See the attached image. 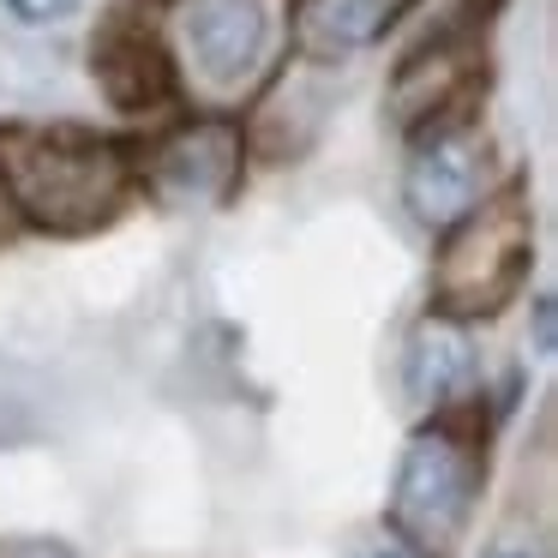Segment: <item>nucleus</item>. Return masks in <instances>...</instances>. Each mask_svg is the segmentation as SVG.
<instances>
[{
    "label": "nucleus",
    "instance_id": "obj_1",
    "mask_svg": "<svg viewBox=\"0 0 558 558\" xmlns=\"http://www.w3.org/2000/svg\"><path fill=\"white\" fill-rule=\"evenodd\" d=\"M0 186L19 229L97 234L138 193L133 150L90 126H13L0 133Z\"/></svg>",
    "mask_w": 558,
    "mask_h": 558
},
{
    "label": "nucleus",
    "instance_id": "obj_2",
    "mask_svg": "<svg viewBox=\"0 0 558 558\" xmlns=\"http://www.w3.org/2000/svg\"><path fill=\"white\" fill-rule=\"evenodd\" d=\"M481 474H486V450L474 421L457 409H438L397 457V481H390V505H385L390 534L402 546H414L421 558L457 553V541L469 534L474 498H481Z\"/></svg>",
    "mask_w": 558,
    "mask_h": 558
},
{
    "label": "nucleus",
    "instance_id": "obj_3",
    "mask_svg": "<svg viewBox=\"0 0 558 558\" xmlns=\"http://www.w3.org/2000/svg\"><path fill=\"white\" fill-rule=\"evenodd\" d=\"M534 270V210L517 186H498L493 198L457 217L433 246V313L462 325L493 318Z\"/></svg>",
    "mask_w": 558,
    "mask_h": 558
},
{
    "label": "nucleus",
    "instance_id": "obj_4",
    "mask_svg": "<svg viewBox=\"0 0 558 558\" xmlns=\"http://www.w3.org/2000/svg\"><path fill=\"white\" fill-rule=\"evenodd\" d=\"M157 31L181 78L205 85L210 97H246L277 66L282 7L277 0H169Z\"/></svg>",
    "mask_w": 558,
    "mask_h": 558
},
{
    "label": "nucleus",
    "instance_id": "obj_5",
    "mask_svg": "<svg viewBox=\"0 0 558 558\" xmlns=\"http://www.w3.org/2000/svg\"><path fill=\"white\" fill-rule=\"evenodd\" d=\"M246 157H253V145H246V126L234 114H186V121L162 126L145 150H133V174L162 205L210 210L234 198Z\"/></svg>",
    "mask_w": 558,
    "mask_h": 558
},
{
    "label": "nucleus",
    "instance_id": "obj_6",
    "mask_svg": "<svg viewBox=\"0 0 558 558\" xmlns=\"http://www.w3.org/2000/svg\"><path fill=\"white\" fill-rule=\"evenodd\" d=\"M498 193V157L493 138L481 133L474 114L438 121L409 138V162H402V205L421 229L445 234L457 217H469L481 198Z\"/></svg>",
    "mask_w": 558,
    "mask_h": 558
},
{
    "label": "nucleus",
    "instance_id": "obj_7",
    "mask_svg": "<svg viewBox=\"0 0 558 558\" xmlns=\"http://www.w3.org/2000/svg\"><path fill=\"white\" fill-rule=\"evenodd\" d=\"M481 49L486 43H450V49H414L397 54V73L385 90V114L402 138L426 133L438 121L474 114V90H481Z\"/></svg>",
    "mask_w": 558,
    "mask_h": 558
},
{
    "label": "nucleus",
    "instance_id": "obj_8",
    "mask_svg": "<svg viewBox=\"0 0 558 558\" xmlns=\"http://www.w3.org/2000/svg\"><path fill=\"white\" fill-rule=\"evenodd\" d=\"M474 378H481V361H474V337L462 318L450 313H426L421 325L402 342V390L421 409H457V397H469Z\"/></svg>",
    "mask_w": 558,
    "mask_h": 558
},
{
    "label": "nucleus",
    "instance_id": "obj_9",
    "mask_svg": "<svg viewBox=\"0 0 558 558\" xmlns=\"http://www.w3.org/2000/svg\"><path fill=\"white\" fill-rule=\"evenodd\" d=\"M402 0H289V43L306 66H337L397 25Z\"/></svg>",
    "mask_w": 558,
    "mask_h": 558
},
{
    "label": "nucleus",
    "instance_id": "obj_10",
    "mask_svg": "<svg viewBox=\"0 0 558 558\" xmlns=\"http://www.w3.org/2000/svg\"><path fill=\"white\" fill-rule=\"evenodd\" d=\"M90 66H97L102 90H109L114 109L126 114H145V109H162L181 85L169 61V43H162L157 25H114L109 37L90 49Z\"/></svg>",
    "mask_w": 558,
    "mask_h": 558
},
{
    "label": "nucleus",
    "instance_id": "obj_11",
    "mask_svg": "<svg viewBox=\"0 0 558 558\" xmlns=\"http://www.w3.org/2000/svg\"><path fill=\"white\" fill-rule=\"evenodd\" d=\"M505 0H402L397 25L385 37H397L402 54L414 49H450V43H486V25L498 19Z\"/></svg>",
    "mask_w": 558,
    "mask_h": 558
},
{
    "label": "nucleus",
    "instance_id": "obj_12",
    "mask_svg": "<svg viewBox=\"0 0 558 558\" xmlns=\"http://www.w3.org/2000/svg\"><path fill=\"white\" fill-rule=\"evenodd\" d=\"M0 558H85V553L66 541H49V534H0Z\"/></svg>",
    "mask_w": 558,
    "mask_h": 558
},
{
    "label": "nucleus",
    "instance_id": "obj_13",
    "mask_svg": "<svg viewBox=\"0 0 558 558\" xmlns=\"http://www.w3.org/2000/svg\"><path fill=\"white\" fill-rule=\"evenodd\" d=\"M19 25H61V19L78 13V0H0Z\"/></svg>",
    "mask_w": 558,
    "mask_h": 558
},
{
    "label": "nucleus",
    "instance_id": "obj_14",
    "mask_svg": "<svg viewBox=\"0 0 558 558\" xmlns=\"http://www.w3.org/2000/svg\"><path fill=\"white\" fill-rule=\"evenodd\" d=\"M534 349L553 354L558 349V318H553V294H534Z\"/></svg>",
    "mask_w": 558,
    "mask_h": 558
},
{
    "label": "nucleus",
    "instance_id": "obj_15",
    "mask_svg": "<svg viewBox=\"0 0 558 558\" xmlns=\"http://www.w3.org/2000/svg\"><path fill=\"white\" fill-rule=\"evenodd\" d=\"M19 229V217H13V198H7V186H0V241Z\"/></svg>",
    "mask_w": 558,
    "mask_h": 558
},
{
    "label": "nucleus",
    "instance_id": "obj_16",
    "mask_svg": "<svg viewBox=\"0 0 558 558\" xmlns=\"http://www.w3.org/2000/svg\"><path fill=\"white\" fill-rule=\"evenodd\" d=\"M366 558H421L414 546H402V541H390V546H378V553H366Z\"/></svg>",
    "mask_w": 558,
    "mask_h": 558
},
{
    "label": "nucleus",
    "instance_id": "obj_17",
    "mask_svg": "<svg viewBox=\"0 0 558 558\" xmlns=\"http://www.w3.org/2000/svg\"><path fill=\"white\" fill-rule=\"evenodd\" d=\"M505 558H522V553H505Z\"/></svg>",
    "mask_w": 558,
    "mask_h": 558
}]
</instances>
